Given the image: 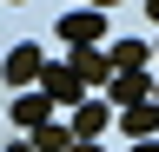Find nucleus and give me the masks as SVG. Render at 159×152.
I'll list each match as a JSON object with an SVG mask.
<instances>
[{
    "mask_svg": "<svg viewBox=\"0 0 159 152\" xmlns=\"http://www.w3.org/2000/svg\"><path fill=\"white\" fill-rule=\"evenodd\" d=\"M40 93H47L53 106H80L86 99V80L73 73V60H53V66H40Z\"/></svg>",
    "mask_w": 159,
    "mask_h": 152,
    "instance_id": "f257e3e1",
    "label": "nucleus"
},
{
    "mask_svg": "<svg viewBox=\"0 0 159 152\" xmlns=\"http://www.w3.org/2000/svg\"><path fill=\"white\" fill-rule=\"evenodd\" d=\"M113 119H119V112H113L106 93H99V99H80V106H73V119H66V126H73V139H99Z\"/></svg>",
    "mask_w": 159,
    "mask_h": 152,
    "instance_id": "39448f33",
    "label": "nucleus"
},
{
    "mask_svg": "<svg viewBox=\"0 0 159 152\" xmlns=\"http://www.w3.org/2000/svg\"><path fill=\"white\" fill-rule=\"evenodd\" d=\"M113 126L126 132V139H159V99H139V106H126Z\"/></svg>",
    "mask_w": 159,
    "mask_h": 152,
    "instance_id": "0eeeda50",
    "label": "nucleus"
},
{
    "mask_svg": "<svg viewBox=\"0 0 159 152\" xmlns=\"http://www.w3.org/2000/svg\"><path fill=\"white\" fill-rule=\"evenodd\" d=\"M60 40H66V46H99V40H106V13H99V7L60 13Z\"/></svg>",
    "mask_w": 159,
    "mask_h": 152,
    "instance_id": "f03ea898",
    "label": "nucleus"
},
{
    "mask_svg": "<svg viewBox=\"0 0 159 152\" xmlns=\"http://www.w3.org/2000/svg\"><path fill=\"white\" fill-rule=\"evenodd\" d=\"M152 99H159V93H152Z\"/></svg>",
    "mask_w": 159,
    "mask_h": 152,
    "instance_id": "dca6fc26",
    "label": "nucleus"
},
{
    "mask_svg": "<svg viewBox=\"0 0 159 152\" xmlns=\"http://www.w3.org/2000/svg\"><path fill=\"white\" fill-rule=\"evenodd\" d=\"M33 152H73V126H60V119L33 126Z\"/></svg>",
    "mask_w": 159,
    "mask_h": 152,
    "instance_id": "9d476101",
    "label": "nucleus"
},
{
    "mask_svg": "<svg viewBox=\"0 0 159 152\" xmlns=\"http://www.w3.org/2000/svg\"><path fill=\"white\" fill-rule=\"evenodd\" d=\"M152 93H159L152 66H146V73H113V80H106V99H113V112H126V106H139V99H152Z\"/></svg>",
    "mask_w": 159,
    "mask_h": 152,
    "instance_id": "7ed1b4c3",
    "label": "nucleus"
},
{
    "mask_svg": "<svg viewBox=\"0 0 159 152\" xmlns=\"http://www.w3.org/2000/svg\"><path fill=\"white\" fill-rule=\"evenodd\" d=\"M133 152H159V139H133Z\"/></svg>",
    "mask_w": 159,
    "mask_h": 152,
    "instance_id": "ddd939ff",
    "label": "nucleus"
},
{
    "mask_svg": "<svg viewBox=\"0 0 159 152\" xmlns=\"http://www.w3.org/2000/svg\"><path fill=\"white\" fill-rule=\"evenodd\" d=\"M73 73L86 86H106L113 80V66H106V46H73Z\"/></svg>",
    "mask_w": 159,
    "mask_h": 152,
    "instance_id": "1a4fd4ad",
    "label": "nucleus"
},
{
    "mask_svg": "<svg viewBox=\"0 0 159 152\" xmlns=\"http://www.w3.org/2000/svg\"><path fill=\"white\" fill-rule=\"evenodd\" d=\"M7 119L33 132V126H47V119H53V99H47L40 86H27V93H13V112H7Z\"/></svg>",
    "mask_w": 159,
    "mask_h": 152,
    "instance_id": "423d86ee",
    "label": "nucleus"
},
{
    "mask_svg": "<svg viewBox=\"0 0 159 152\" xmlns=\"http://www.w3.org/2000/svg\"><path fill=\"white\" fill-rule=\"evenodd\" d=\"M40 66H47V60H40V46H33V40H20L7 60H0V80L27 93V86H40Z\"/></svg>",
    "mask_w": 159,
    "mask_h": 152,
    "instance_id": "20e7f679",
    "label": "nucleus"
},
{
    "mask_svg": "<svg viewBox=\"0 0 159 152\" xmlns=\"http://www.w3.org/2000/svg\"><path fill=\"white\" fill-rule=\"evenodd\" d=\"M73 152H106V145H99V139H73Z\"/></svg>",
    "mask_w": 159,
    "mask_h": 152,
    "instance_id": "9b49d317",
    "label": "nucleus"
},
{
    "mask_svg": "<svg viewBox=\"0 0 159 152\" xmlns=\"http://www.w3.org/2000/svg\"><path fill=\"white\" fill-rule=\"evenodd\" d=\"M106 66H113V73H146V66H152V46H146V40H113V46H106Z\"/></svg>",
    "mask_w": 159,
    "mask_h": 152,
    "instance_id": "6e6552de",
    "label": "nucleus"
},
{
    "mask_svg": "<svg viewBox=\"0 0 159 152\" xmlns=\"http://www.w3.org/2000/svg\"><path fill=\"white\" fill-rule=\"evenodd\" d=\"M146 13H152V27H159V0H146Z\"/></svg>",
    "mask_w": 159,
    "mask_h": 152,
    "instance_id": "2eb2a0df",
    "label": "nucleus"
},
{
    "mask_svg": "<svg viewBox=\"0 0 159 152\" xmlns=\"http://www.w3.org/2000/svg\"><path fill=\"white\" fill-rule=\"evenodd\" d=\"M86 7H99V13H106V7H119V0H86Z\"/></svg>",
    "mask_w": 159,
    "mask_h": 152,
    "instance_id": "4468645a",
    "label": "nucleus"
},
{
    "mask_svg": "<svg viewBox=\"0 0 159 152\" xmlns=\"http://www.w3.org/2000/svg\"><path fill=\"white\" fill-rule=\"evenodd\" d=\"M0 152H33V139H13V145H0Z\"/></svg>",
    "mask_w": 159,
    "mask_h": 152,
    "instance_id": "f8f14e48",
    "label": "nucleus"
}]
</instances>
